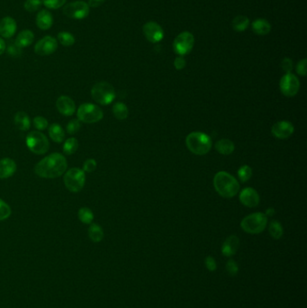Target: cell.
Segmentation results:
<instances>
[{
	"instance_id": "24",
	"label": "cell",
	"mask_w": 307,
	"mask_h": 308,
	"mask_svg": "<svg viewBox=\"0 0 307 308\" xmlns=\"http://www.w3.org/2000/svg\"><path fill=\"white\" fill-rule=\"evenodd\" d=\"M49 135L53 142L61 143L65 139V131L59 123H52L49 127Z\"/></svg>"
},
{
	"instance_id": "34",
	"label": "cell",
	"mask_w": 307,
	"mask_h": 308,
	"mask_svg": "<svg viewBox=\"0 0 307 308\" xmlns=\"http://www.w3.org/2000/svg\"><path fill=\"white\" fill-rule=\"evenodd\" d=\"M252 176V169L248 165L241 166L238 170V177L241 182H246L251 179Z\"/></svg>"
},
{
	"instance_id": "37",
	"label": "cell",
	"mask_w": 307,
	"mask_h": 308,
	"mask_svg": "<svg viewBox=\"0 0 307 308\" xmlns=\"http://www.w3.org/2000/svg\"><path fill=\"white\" fill-rule=\"evenodd\" d=\"M6 50L12 57H19L22 55V49L15 42H11L7 46V48H6Z\"/></svg>"
},
{
	"instance_id": "7",
	"label": "cell",
	"mask_w": 307,
	"mask_h": 308,
	"mask_svg": "<svg viewBox=\"0 0 307 308\" xmlns=\"http://www.w3.org/2000/svg\"><path fill=\"white\" fill-rule=\"evenodd\" d=\"M26 145L33 153L42 155L49 151V141L43 133L34 131L26 136Z\"/></svg>"
},
{
	"instance_id": "44",
	"label": "cell",
	"mask_w": 307,
	"mask_h": 308,
	"mask_svg": "<svg viewBox=\"0 0 307 308\" xmlns=\"http://www.w3.org/2000/svg\"><path fill=\"white\" fill-rule=\"evenodd\" d=\"M205 264H206V267L209 271H214L216 268H217V265H216V261L215 260L211 257V256H208L205 260Z\"/></svg>"
},
{
	"instance_id": "21",
	"label": "cell",
	"mask_w": 307,
	"mask_h": 308,
	"mask_svg": "<svg viewBox=\"0 0 307 308\" xmlns=\"http://www.w3.org/2000/svg\"><path fill=\"white\" fill-rule=\"evenodd\" d=\"M252 30L255 34L258 35H267L271 31V24H269L268 20L260 18L256 19L254 22L252 23Z\"/></svg>"
},
{
	"instance_id": "29",
	"label": "cell",
	"mask_w": 307,
	"mask_h": 308,
	"mask_svg": "<svg viewBox=\"0 0 307 308\" xmlns=\"http://www.w3.org/2000/svg\"><path fill=\"white\" fill-rule=\"evenodd\" d=\"M268 232H269V235L273 237L274 239L276 240H279L284 234V230H283V226L282 224L279 223V221H272L269 226H268Z\"/></svg>"
},
{
	"instance_id": "36",
	"label": "cell",
	"mask_w": 307,
	"mask_h": 308,
	"mask_svg": "<svg viewBox=\"0 0 307 308\" xmlns=\"http://www.w3.org/2000/svg\"><path fill=\"white\" fill-rule=\"evenodd\" d=\"M66 0H43V4L49 9H58L64 6Z\"/></svg>"
},
{
	"instance_id": "40",
	"label": "cell",
	"mask_w": 307,
	"mask_h": 308,
	"mask_svg": "<svg viewBox=\"0 0 307 308\" xmlns=\"http://www.w3.org/2000/svg\"><path fill=\"white\" fill-rule=\"evenodd\" d=\"M34 127L39 131L46 129L49 125V123L47 121V119L43 117H36L34 119Z\"/></svg>"
},
{
	"instance_id": "39",
	"label": "cell",
	"mask_w": 307,
	"mask_h": 308,
	"mask_svg": "<svg viewBox=\"0 0 307 308\" xmlns=\"http://www.w3.org/2000/svg\"><path fill=\"white\" fill-rule=\"evenodd\" d=\"M226 271L228 272V274L230 276H233V277H235V276L238 274L239 266H238L237 262L234 260H232V259L229 260L227 261V263H226Z\"/></svg>"
},
{
	"instance_id": "18",
	"label": "cell",
	"mask_w": 307,
	"mask_h": 308,
	"mask_svg": "<svg viewBox=\"0 0 307 308\" xmlns=\"http://www.w3.org/2000/svg\"><path fill=\"white\" fill-rule=\"evenodd\" d=\"M240 239L236 236H231L224 241L222 246V253L225 257H232L238 251Z\"/></svg>"
},
{
	"instance_id": "26",
	"label": "cell",
	"mask_w": 307,
	"mask_h": 308,
	"mask_svg": "<svg viewBox=\"0 0 307 308\" xmlns=\"http://www.w3.org/2000/svg\"><path fill=\"white\" fill-rule=\"evenodd\" d=\"M89 236L93 242H99L104 238V231L99 224H92L89 228Z\"/></svg>"
},
{
	"instance_id": "13",
	"label": "cell",
	"mask_w": 307,
	"mask_h": 308,
	"mask_svg": "<svg viewBox=\"0 0 307 308\" xmlns=\"http://www.w3.org/2000/svg\"><path fill=\"white\" fill-rule=\"evenodd\" d=\"M143 34L146 39L152 44L160 43L164 37V31L162 26L155 22L146 23L143 25Z\"/></svg>"
},
{
	"instance_id": "32",
	"label": "cell",
	"mask_w": 307,
	"mask_h": 308,
	"mask_svg": "<svg viewBox=\"0 0 307 308\" xmlns=\"http://www.w3.org/2000/svg\"><path fill=\"white\" fill-rule=\"evenodd\" d=\"M58 40L63 46H71L75 44V37L69 32H61L58 34Z\"/></svg>"
},
{
	"instance_id": "10",
	"label": "cell",
	"mask_w": 307,
	"mask_h": 308,
	"mask_svg": "<svg viewBox=\"0 0 307 308\" xmlns=\"http://www.w3.org/2000/svg\"><path fill=\"white\" fill-rule=\"evenodd\" d=\"M63 13L65 16H67L71 19L81 20L89 16L90 6L88 5V3L84 1H75L64 6Z\"/></svg>"
},
{
	"instance_id": "46",
	"label": "cell",
	"mask_w": 307,
	"mask_h": 308,
	"mask_svg": "<svg viewBox=\"0 0 307 308\" xmlns=\"http://www.w3.org/2000/svg\"><path fill=\"white\" fill-rule=\"evenodd\" d=\"M104 2H105V0H89L88 5H89L90 7H98V6H100Z\"/></svg>"
},
{
	"instance_id": "42",
	"label": "cell",
	"mask_w": 307,
	"mask_h": 308,
	"mask_svg": "<svg viewBox=\"0 0 307 308\" xmlns=\"http://www.w3.org/2000/svg\"><path fill=\"white\" fill-rule=\"evenodd\" d=\"M307 59H303L302 61H300V62L297 63V65H296V71H297V73H298L300 76H303V77L307 76Z\"/></svg>"
},
{
	"instance_id": "15",
	"label": "cell",
	"mask_w": 307,
	"mask_h": 308,
	"mask_svg": "<svg viewBox=\"0 0 307 308\" xmlns=\"http://www.w3.org/2000/svg\"><path fill=\"white\" fill-rule=\"evenodd\" d=\"M240 201L247 208H255L260 204V196L252 188H246L240 191Z\"/></svg>"
},
{
	"instance_id": "48",
	"label": "cell",
	"mask_w": 307,
	"mask_h": 308,
	"mask_svg": "<svg viewBox=\"0 0 307 308\" xmlns=\"http://www.w3.org/2000/svg\"><path fill=\"white\" fill-rule=\"evenodd\" d=\"M265 214H266L267 217H268V216H273L274 214H275V209H274L273 208H268Z\"/></svg>"
},
{
	"instance_id": "38",
	"label": "cell",
	"mask_w": 307,
	"mask_h": 308,
	"mask_svg": "<svg viewBox=\"0 0 307 308\" xmlns=\"http://www.w3.org/2000/svg\"><path fill=\"white\" fill-rule=\"evenodd\" d=\"M81 127V124L78 119H72L71 120L67 125L68 134L70 135H75L77 134Z\"/></svg>"
},
{
	"instance_id": "31",
	"label": "cell",
	"mask_w": 307,
	"mask_h": 308,
	"mask_svg": "<svg viewBox=\"0 0 307 308\" xmlns=\"http://www.w3.org/2000/svg\"><path fill=\"white\" fill-rule=\"evenodd\" d=\"M78 148V142L76 138H69L63 146V152L66 155H72Z\"/></svg>"
},
{
	"instance_id": "4",
	"label": "cell",
	"mask_w": 307,
	"mask_h": 308,
	"mask_svg": "<svg viewBox=\"0 0 307 308\" xmlns=\"http://www.w3.org/2000/svg\"><path fill=\"white\" fill-rule=\"evenodd\" d=\"M268 224V217L263 213H251L240 222V227L246 233L258 235L262 233Z\"/></svg>"
},
{
	"instance_id": "3",
	"label": "cell",
	"mask_w": 307,
	"mask_h": 308,
	"mask_svg": "<svg viewBox=\"0 0 307 308\" xmlns=\"http://www.w3.org/2000/svg\"><path fill=\"white\" fill-rule=\"evenodd\" d=\"M186 144L195 155H206L212 149V139L202 132H193L187 136Z\"/></svg>"
},
{
	"instance_id": "8",
	"label": "cell",
	"mask_w": 307,
	"mask_h": 308,
	"mask_svg": "<svg viewBox=\"0 0 307 308\" xmlns=\"http://www.w3.org/2000/svg\"><path fill=\"white\" fill-rule=\"evenodd\" d=\"M79 121L86 123H94L99 122L104 117L100 107L91 103H84L78 107L77 112Z\"/></svg>"
},
{
	"instance_id": "16",
	"label": "cell",
	"mask_w": 307,
	"mask_h": 308,
	"mask_svg": "<svg viewBox=\"0 0 307 308\" xmlns=\"http://www.w3.org/2000/svg\"><path fill=\"white\" fill-rule=\"evenodd\" d=\"M56 107L63 116L71 117L76 111L75 102L68 95H61L56 101Z\"/></svg>"
},
{
	"instance_id": "30",
	"label": "cell",
	"mask_w": 307,
	"mask_h": 308,
	"mask_svg": "<svg viewBox=\"0 0 307 308\" xmlns=\"http://www.w3.org/2000/svg\"><path fill=\"white\" fill-rule=\"evenodd\" d=\"M78 219L83 223V224H90L94 220V213L92 210L88 208H80L78 210Z\"/></svg>"
},
{
	"instance_id": "22",
	"label": "cell",
	"mask_w": 307,
	"mask_h": 308,
	"mask_svg": "<svg viewBox=\"0 0 307 308\" xmlns=\"http://www.w3.org/2000/svg\"><path fill=\"white\" fill-rule=\"evenodd\" d=\"M34 34L30 30H24L17 35V39L15 43L17 44L21 49L28 47L29 45H32L34 43Z\"/></svg>"
},
{
	"instance_id": "2",
	"label": "cell",
	"mask_w": 307,
	"mask_h": 308,
	"mask_svg": "<svg viewBox=\"0 0 307 308\" xmlns=\"http://www.w3.org/2000/svg\"><path fill=\"white\" fill-rule=\"evenodd\" d=\"M213 187L218 194L224 198H232L240 190V184L237 179L226 171H219L215 174Z\"/></svg>"
},
{
	"instance_id": "5",
	"label": "cell",
	"mask_w": 307,
	"mask_h": 308,
	"mask_svg": "<svg viewBox=\"0 0 307 308\" xmlns=\"http://www.w3.org/2000/svg\"><path fill=\"white\" fill-rule=\"evenodd\" d=\"M91 95L96 103L106 106L115 100L116 91L111 84L106 81H101L93 86L91 90Z\"/></svg>"
},
{
	"instance_id": "1",
	"label": "cell",
	"mask_w": 307,
	"mask_h": 308,
	"mask_svg": "<svg viewBox=\"0 0 307 308\" xmlns=\"http://www.w3.org/2000/svg\"><path fill=\"white\" fill-rule=\"evenodd\" d=\"M67 160L64 155L54 152L41 160L35 165L34 172L44 179H55L66 172Z\"/></svg>"
},
{
	"instance_id": "14",
	"label": "cell",
	"mask_w": 307,
	"mask_h": 308,
	"mask_svg": "<svg viewBox=\"0 0 307 308\" xmlns=\"http://www.w3.org/2000/svg\"><path fill=\"white\" fill-rule=\"evenodd\" d=\"M295 132L294 125L288 121H279L275 123L271 128V134L274 137L278 139H287L291 135H293Z\"/></svg>"
},
{
	"instance_id": "47",
	"label": "cell",
	"mask_w": 307,
	"mask_h": 308,
	"mask_svg": "<svg viewBox=\"0 0 307 308\" xmlns=\"http://www.w3.org/2000/svg\"><path fill=\"white\" fill-rule=\"evenodd\" d=\"M6 48V43H5V41L3 40V38H1V37H0V55H1V54H3V53L5 52Z\"/></svg>"
},
{
	"instance_id": "25",
	"label": "cell",
	"mask_w": 307,
	"mask_h": 308,
	"mask_svg": "<svg viewBox=\"0 0 307 308\" xmlns=\"http://www.w3.org/2000/svg\"><path fill=\"white\" fill-rule=\"evenodd\" d=\"M15 124L21 131H27L31 126V121L26 113L19 111L15 116Z\"/></svg>"
},
{
	"instance_id": "41",
	"label": "cell",
	"mask_w": 307,
	"mask_h": 308,
	"mask_svg": "<svg viewBox=\"0 0 307 308\" xmlns=\"http://www.w3.org/2000/svg\"><path fill=\"white\" fill-rule=\"evenodd\" d=\"M96 168V162L94 159H89L87 160L83 164L84 172H93Z\"/></svg>"
},
{
	"instance_id": "33",
	"label": "cell",
	"mask_w": 307,
	"mask_h": 308,
	"mask_svg": "<svg viewBox=\"0 0 307 308\" xmlns=\"http://www.w3.org/2000/svg\"><path fill=\"white\" fill-rule=\"evenodd\" d=\"M42 5H43L42 0H25V2L24 4V7L26 11L34 13V12L39 10Z\"/></svg>"
},
{
	"instance_id": "6",
	"label": "cell",
	"mask_w": 307,
	"mask_h": 308,
	"mask_svg": "<svg viewBox=\"0 0 307 308\" xmlns=\"http://www.w3.org/2000/svg\"><path fill=\"white\" fill-rule=\"evenodd\" d=\"M63 180L68 190L77 193L83 189L86 182V175L83 169L78 168H70L64 175Z\"/></svg>"
},
{
	"instance_id": "11",
	"label": "cell",
	"mask_w": 307,
	"mask_h": 308,
	"mask_svg": "<svg viewBox=\"0 0 307 308\" xmlns=\"http://www.w3.org/2000/svg\"><path fill=\"white\" fill-rule=\"evenodd\" d=\"M279 88L283 95L287 97H293L298 93L300 89L299 79L293 73H285L280 79Z\"/></svg>"
},
{
	"instance_id": "45",
	"label": "cell",
	"mask_w": 307,
	"mask_h": 308,
	"mask_svg": "<svg viewBox=\"0 0 307 308\" xmlns=\"http://www.w3.org/2000/svg\"><path fill=\"white\" fill-rule=\"evenodd\" d=\"M186 60H185V58L183 56H179L177 57L176 59H175V61H174V66L175 68L177 69V70H183L185 67H186Z\"/></svg>"
},
{
	"instance_id": "17",
	"label": "cell",
	"mask_w": 307,
	"mask_h": 308,
	"mask_svg": "<svg viewBox=\"0 0 307 308\" xmlns=\"http://www.w3.org/2000/svg\"><path fill=\"white\" fill-rule=\"evenodd\" d=\"M17 22L12 17H4L0 21V35L3 38L9 39L13 37L17 32Z\"/></svg>"
},
{
	"instance_id": "12",
	"label": "cell",
	"mask_w": 307,
	"mask_h": 308,
	"mask_svg": "<svg viewBox=\"0 0 307 308\" xmlns=\"http://www.w3.org/2000/svg\"><path fill=\"white\" fill-rule=\"evenodd\" d=\"M58 48V42L54 37L45 36L38 41L34 46V51L40 56H48L55 52Z\"/></svg>"
},
{
	"instance_id": "35",
	"label": "cell",
	"mask_w": 307,
	"mask_h": 308,
	"mask_svg": "<svg viewBox=\"0 0 307 308\" xmlns=\"http://www.w3.org/2000/svg\"><path fill=\"white\" fill-rule=\"evenodd\" d=\"M11 215V208L6 202L0 199V221H4Z\"/></svg>"
},
{
	"instance_id": "28",
	"label": "cell",
	"mask_w": 307,
	"mask_h": 308,
	"mask_svg": "<svg viewBox=\"0 0 307 308\" xmlns=\"http://www.w3.org/2000/svg\"><path fill=\"white\" fill-rule=\"evenodd\" d=\"M250 24V20L245 16H238L233 21V27L237 32H243L248 28Z\"/></svg>"
},
{
	"instance_id": "27",
	"label": "cell",
	"mask_w": 307,
	"mask_h": 308,
	"mask_svg": "<svg viewBox=\"0 0 307 308\" xmlns=\"http://www.w3.org/2000/svg\"><path fill=\"white\" fill-rule=\"evenodd\" d=\"M113 114L118 120L126 119L129 115L128 107L122 102H118L113 106Z\"/></svg>"
},
{
	"instance_id": "23",
	"label": "cell",
	"mask_w": 307,
	"mask_h": 308,
	"mask_svg": "<svg viewBox=\"0 0 307 308\" xmlns=\"http://www.w3.org/2000/svg\"><path fill=\"white\" fill-rule=\"evenodd\" d=\"M214 147H215V150L223 155H230L235 150L234 142L229 139H222V140L217 141Z\"/></svg>"
},
{
	"instance_id": "19",
	"label": "cell",
	"mask_w": 307,
	"mask_h": 308,
	"mask_svg": "<svg viewBox=\"0 0 307 308\" xmlns=\"http://www.w3.org/2000/svg\"><path fill=\"white\" fill-rule=\"evenodd\" d=\"M17 171V163L10 158L0 160V179L10 178Z\"/></svg>"
},
{
	"instance_id": "9",
	"label": "cell",
	"mask_w": 307,
	"mask_h": 308,
	"mask_svg": "<svg viewBox=\"0 0 307 308\" xmlns=\"http://www.w3.org/2000/svg\"><path fill=\"white\" fill-rule=\"evenodd\" d=\"M195 44L194 35L189 32H182L179 34L173 42V49L179 56L189 54L193 49Z\"/></svg>"
},
{
	"instance_id": "43",
	"label": "cell",
	"mask_w": 307,
	"mask_h": 308,
	"mask_svg": "<svg viewBox=\"0 0 307 308\" xmlns=\"http://www.w3.org/2000/svg\"><path fill=\"white\" fill-rule=\"evenodd\" d=\"M294 67V63L290 58H284L281 62V68L285 73H291Z\"/></svg>"
},
{
	"instance_id": "20",
	"label": "cell",
	"mask_w": 307,
	"mask_h": 308,
	"mask_svg": "<svg viewBox=\"0 0 307 308\" xmlns=\"http://www.w3.org/2000/svg\"><path fill=\"white\" fill-rule=\"evenodd\" d=\"M53 17L48 10H42L36 17V24L41 30H49L52 26Z\"/></svg>"
}]
</instances>
